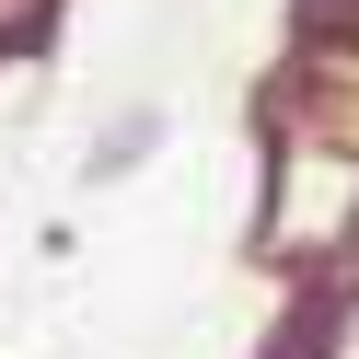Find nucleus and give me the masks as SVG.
I'll list each match as a JSON object with an SVG mask.
<instances>
[{
    "label": "nucleus",
    "mask_w": 359,
    "mask_h": 359,
    "mask_svg": "<svg viewBox=\"0 0 359 359\" xmlns=\"http://www.w3.org/2000/svg\"><path fill=\"white\" fill-rule=\"evenodd\" d=\"M151 140H163V116H151V104H140V116H116V128L93 140V186H104V174H128V163H140Z\"/></svg>",
    "instance_id": "1"
},
{
    "label": "nucleus",
    "mask_w": 359,
    "mask_h": 359,
    "mask_svg": "<svg viewBox=\"0 0 359 359\" xmlns=\"http://www.w3.org/2000/svg\"><path fill=\"white\" fill-rule=\"evenodd\" d=\"M0 24H24V0H0Z\"/></svg>",
    "instance_id": "2"
}]
</instances>
